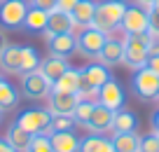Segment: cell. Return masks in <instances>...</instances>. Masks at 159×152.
Wrapping results in <instances>:
<instances>
[{"instance_id":"6da1fadb","label":"cell","mask_w":159,"mask_h":152,"mask_svg":"<svg viewBox=\"0 0 159 152\" xmlns=\"http://www.w3.org/2000/svg\"><path fill=\"white\" fill-rule=\"evenodd\" d=\"M124 12H126L124 0H103V2L96 5V14H94L91 26L105 35H112L119 28V24H122Z\"/></svg>"},{"instance_id":"7a4b0ae2","label":"cell","mask_w":159,"mask_h":152,"mask_svg":"<svg viewBox=\"0 0 159 152\" xmlns=\"http://www.w3.org/2000/svg\"><path fill=\"white\" fill-rule=\"evenodd\" d=\"M154 40L145 35H124V59L122 63L131 70H140L148 66V54Z\"/></svg>"},{"instance_id":"3957f363","label":"cell","mask_w":159,"mask_h":152,"mask_svg":"<svg viewBox=\"0 0 159 152\" xmlns=\"http://www.w3.org/2000/svg\"><path fill=\"white\" fill-rule=\"evenodd\" d=\"M110 77H112V75H110V70L105 68L103 63H89V66H84V68H80V89H77V96L94 101L96 94H98V89L103 87Z\"/></svg>"},{"instance_id":"277c9868","label":"cell","mask_w":159,"mask_h":152,"mask_svg":"<svg viewBox=\"0 0 159 152\" xmlns=\"http://www.w3.org/2000/svg\"><path fill=\"white\" fill-rule=\"evenodd\" d=\"M28 7H30L28 0H0V26H2V30L24 28Z\"/></svg>"},{"instance_id":"5b68a950","label":"cell","mask_w":159,"mask_h":152,"mask_svg":"<svg viewBox=\"0 0 159 152\" xmlns=\"http://www.w3.org/2000/svg\"><path fill=\"white\" fill-rule=\"evenodd\" d=\"M131 89L140 101H157L159 98V75L150 70L148 66L140 70H134L131 77Z\"/></svg>"},{"instance_id":"8992f818","label":"cell","mask_w":159,"mask_h":152,"mask_svg":"<svg viewBox=\"0 0 159 152\" xmlns=\"http://www.w3.org/2000/svg\"><path fill=\"white\" fill-rule=\"evenodd\" d=\"M16 127H21L24 131H28L30 136H38V133H49L52 127V113L47 108H30L19 113L16 117Z\"/></svg>"},{"instance_id":"52a82bcc","label":"cell","mask_w":159,"mask_h":152,"mask_svg":"<svg viewBox=\"0 0 159 152\" xmlns=\"http://www.w3.org/2000/svg\"><path fill=\"white\" fill-rule=\"evenodd\" d=\"M108 38H110V35L96 30L94 26H89V28H80V33L75 35V52L82 54V56H87V59H96Z\"/></svg>"},{"instance_id":"ba28073f","label":"cell","mask_w":159,"mask_h":152,"mask_svg":"<svg viewBox=\"0 0 159 152\" xmlns=\"http://www.w3.org/2000/svg\"><path fill=\"white\" fill-rule=\"evenodd\" d=\"M119 30L124 35H145L150 30V14L140 5H126V12L122 16Z\"/></svg>"},{"instance_id":"9c48e42d","label":"cell","mask_w":159,"mask_h":152,"mask_svg":"<svg viewBox=\"0 0 159 152\" xmlns=\"http://www.w3.org/2000/svg\"><path fill=\"white\" fill-rule=\"evenodd\" d=\"M21 94L30 101H45L52 94V82L40 70H33L28 75H21Z\"/></svg>"},{"instance_id":"30bf717a","label":"cell","mask_w":159,"mask_h":152,"mask_svg":"<svg viewBox=\"0 0 159 152\" xmlns=\"http://www.w3.org/2000/svg\"><path fill=\"white\" fill-rule=\"evenodd\" d=\"M124 101H126L124 89H122V84H119L115 77H110L108 82L98 89V94H96V103L105 105V108L112 110V113H117V110L124 108Z\"/></svg>"},{"instance_id":"8fae6325","label":"cell","mask_w":159,"mask_h":152,"mask_svg":"<svg viewBox=\"0 0 159 152\" xmlns=\"http://www.w3.org/2000/svg\"><path fill=\"white\" fill-rule=\"evenodd\" d=\"M98 63H103L105 68H112V66H119L122 63V59H124V40H117L110 35L108 40H105L103 49L98 52Z\"/></svg>"},{"instance_id":"7c38bea8","label":"cell","mask_w":159,"mask_h":152,"mask_svg":"<svg viewBox=\"0 0 159 152\" xmlns=\"http://www.w3.org/2000/svg\"><path fill=\"white\" fill-rule=\"evenodd\" d=\"M112 117H115L112 110H108L105 105L96 103L94 105V113H91V117H89V122H87L84 129H87V131H91V133L112 131Z\"/></svg>"},{"instance_id":"4fadbf2b","label":"cell","mask_w":159,"mask_h":152,"mask_svg":"<svg viewBox=\"0 0 159 152\" xmlns=\"http://www.w3.org/2000/svg\"><path fill=\"white\" fill-rule=\"evenodd\" d=\"M59 33H75V21L70 14L66 12H59V10H52L49 12V24L45 28V40H49L52 35H59Z\"/></svg>"},{"instance_id":"5bb4252c","label":"cell","mask_w":159,"mask_h":152,"mask_svg":"<svg viewBox=\"0 0 159 152\" xmlns=\"http://www.w3.org/2000/svg\"><path fill=\"white\" fill-rule=\"evenodd\" d=\"M49 113L52 115H70L73 117V110H75V105H77V101H80V96L77 94H63V91H52L49 94Z\"/></svg>"},{"instance_id":"9a60e30c","label":"cell","mask_w":159,"mask_h":152,"mask_svg":"<svg viewBox=\"0 0 159 152\" xmlns=\"http://www.w3.org/2000/svg\"><path fill=\"white\" fill-rule=\"evenodd\" d=\"M68 68H70L68 59H63V56H52V54H49L47 59L40 61V68H38V70L45 75V77L49 80L52 84H54V82H56V80H59Z\"/></svg>"},{"instance_id":"2e32d148","label":"cell","mask_w":159,"mask_h":152,"mask_svg":"<svg viewBox=\"0 0 159 152\" xmlns=\"http://www.w3.org/2000/svg\"><path fill=\"white\" fill-rule=\"evenodd\" d=\"M47 47H49L52 56H63V59H68V56L75 52V33L52 35V38L47 40Z\"/></svg>"},{"instance_id":"e0dca14e","label":"cell","mask_w":159,"mask_h":152,"mask_svg":"<svg viewBox=\"0 0 159 152\" xmlns=\"http://www.w3.org/2000/svg\"><path fill=\"white\" fill-rule=\"evenodd\" d=\"M21 68V47L19 44H7L0 52V70L7 75H19Z\"/></svg>"},{"instance_id":"ac0fdd59","label":"cell","mask_w":159,"mask_h":152,"mask_svg":"<svg viewBox=\"0 0 159 152\" xmlns=\"http://www.w3.org/2000/svg\"><path fill=\"white\" fill-rule=\"evenodd\" d=\"M77 152H115L112 140L105 138L103 133H89V136L80 138Z\"/></svg>"},{"instance_id":"d6986e66","label":"cell","mask_w":159,"mask_h":152,"mask_svg":"<svg viewBox=\"0 0 159 152\" xmlns=\"http://www.w3.org/2000/svg\"><path fill=\"white\" fill-rule=\"evenodd\" d=\"M96 5L98 2H94V0H80L77 7L70 12V16L75 21V28H89L91 21H94V14H96Z\"/></svg>"},{"instance_id":"ffe728a7","label":"cell","mask_w":159,"mask_h":152,"mask_svg":"<svg viewBox=\"0 0 159 152\" xmlns=\"http://www.w3.org/2000/svg\"><path fill=\"white\" fill-rule=\"evenodd\" d=\"M49 140L54 152H77L80 145V136H75L73 131H52Z\"/></svg>"},{"instance_id":"44dd1931","label":"cell","mask_w":159,"mask_h":152,"mask_svg":"<svg viewBox=\"0 0 159 152\" xmlns=\"http://www.w3.org/2000/svg\"><path fill=\"white\" fill-rule=\"evenodd\" d=\"M30 140H33V136H30L28 131H24V129L16 127V124H10V129H7V133H5V143L10 147H14L16 152H26L30 147Z\"/></svg>"},{"instance_id":"7402d4cb","label":"cell","mask_w":159,"mask_h":152,"mask_svg":"<svg viewBox=\"0 0 159 152\" xmlns=\"http://www.w3.org/2000/svg\"><path fill=\"white\" fill-rule=\"evenodd\" d=\"M47 24H49V12L38 10V7H28V14L24 19V28L28 33H45Z\"/></svg>"},{"instance_id":"603a6c76","label":"cell","mask_w":159,"mask_h":152,"mask_svg":"<svg viewBox=\"0 0 159 152\" xmlns=\"http://www.w3.org/2000/svg\"><path fill=\"white\" fill-rule=\"evenodd\" d=\"M112 147L115 152H140V136L136 131L126 133H112Z\"/></svg>"},{"instance_id":"cb8c5ba5","label":"cell","mask_w":159,"mask_h":152,"mask_svg":"<svg viewBox=\"0 0 159 152\" xmlns=\"http://www.w3.org/2000/svg\"><path fill=\"white\" fill-rule=\"evenodd\" d=\"M126 131H138V117L131 110L122 108L112 117V133H126Z\"/></svg>"},{"instance_id":"d4e9b609","label":"cell","mask_w":159,"mask_h":152,"mask_svg":"<svg viewBox=\"0 0 159 152\" xmlns=\"http://www.w3.org/2000/svg\"><path fill=\"white\" fill-rule=\"evenodd\" d=\"M77 89H80V68H68L52 84V91H63V94H77Z\"/></svg>"},{"instance_id":"484cf974","label":"cell","mask_w":159,"mask_h":152,"mask_svg":"<svg viewBox=\"0 0 159 152\" xmlns=\"http://www.w3.org/2000/svg\"><path fill=\"white\" fill-rule=\"evenodd\" d=\"M16 105H19V89L7 80H2L0 82V110L7 113V110H14Z\"/></svg>"},{"instance_id":"4316f807","label":"cell","mask_w":159,"mask_h":152,"mask_svg":"<svg viewBox=\"0 0 159 152\" xmlns=\"http://www.w3.org/2000/svg\"><path fill=\"white\" fill-rule=\"evenodd\" d=\"M40 52L35 47H30V44H26V47H21V68H19V75H28L33 73V70L40 68Z\"/></svg>"},{"instance_id":"83f0119b","label":"cell","mask_w":159,"mask_h":152,"mask_svg":"<svg viewBox=\"0 0 159 152\" xmlns=\"http://www.w3.org/2000/svg\"><path fill=\"white\" fill-rule=\"evenodd\" d=\"M94 105H96V101H89V98H80L77 105H75V110H73L75 124H80V127H87V122H89L91 113H94Z\"/></svg>"},{"instance_id":"f1b7e54d","label":"cell","mask_w":159,"mask_h":152,"mask_svg":"<svg viewBox=\"0 0 159 152\" xmlns=\"http://www.w3.org/2000/svg\"><path fill=\"white\" fill-rule=\"evenodd\" d=\"M26 152H54L52 140H49V133H38V136H33L30 147Z\"/></svg>"},{"instance_id":"f546056e","label":"cell","mask_w":159,"mask_h":152,"mask_svg":"<svg viewBox=\"0 0 159 152\" xmlns=\"http://www.w3.org/2000/svg\"><path fill=\"white\" fill-rule=\"evenodd\" d=\"M73 127H75V119L70 115H52L49 133L52 131H73Z\"/></svg>"},{"instance_id":"4dcf8cb0","label":"cell","mask_w":159,"mask_h":152,"mask_svg":"<svg viewBox=\"0 0 159 152\" xmlns=\"http://www.w3.org/2000/svg\"><path fill=\"white\" fill-rule=\"evenodd\" d=\"M140 152H159V133L152 131L148 136H140Z\"/></svg>"},{"instance_id":"1f68e13d","label":"cell","mask_w":159,"mask_h":152,"mask_svg":"<svg viewBox=\"0 0 159 152\" xmlns=\"http://www.w3.org/2000/svg\"><path fill=\"white\" fill-rule=\"evenodd\" d=\"M148 68L154 70L159 75V42H152L150 47V54H148Z\"/></svg>"},{"instance_id":"d6a6232c","label":"cell","mask_w":159,"mask_h":152,"mask_svg":"<svg viewBox=\"0 0 159 152\" xmlns=\"http://www.w3.org/2000/svg\"><path fill=\"white\" fill-rule=\"evenodd\" d=\"M30 7H38V10H45V12H52L56 10V0H28Z\"/></svg>"},{"instance_id":"836d02e7","label":"cell","mask_w":159,"mask_h":152,"mask_svg":"<svg viewBox=\"0 0 159 152\" xmlns=\"http://www.w3.org/2000/svg\"><path fill=\"white\" fill-rule=\"evenodd\" d=\"M80 0H56V10L59 12H66V14H70V12L77 7Z\"/></svg>"},{"instance_id":"e575fe53","label":"cell","mask_w":159,"mask_h":152,"mask_svg":"<svg viewBox=\"0 0 159 152\" xmlns=\"http://www.w3.org/2000/svg\"><path fill=\"white\" fill-rule=\"evenodd\" d=\"M152 129L159 133V108L154 110V115H152Z\"/></svg>"},{"instance_id":"d590c367","label":"cell","mask_w":159,"mask_h":152,"mask_svg":"<svg viewBox=\"0 0 159 152\" xmlns=\"http://www.w3.org/2000/svg\"><path fill=\"white\" fill-rule=\"evenodd\" d=\"M7 44H10V42H7V35H5V30L0 28V52H2V49H5Z\"/></svg>"},{"instance_id":"8d00e7d4","label":"cell","mask_w":159,"mask_h":152,"mask_svg":"<svg viewBox=\"0 0 159 152\" xmlns=\"http://www.w3.org/2000/svg\"><path fill=\"white\" fill-rule=\"evenodd\" d=\"M0 152H16V150L7 145V143H5V138H0Z\"/></svg>"},{"instance_id":"74e56055","label":"cell","mask_w":159,"mask_h":152,"mask_svg":"<svg viewBox=\"0 0 159 152\" xmlns=\"http://www.w3.org/2000/svg\"><path fill=\"white\" fill-rule=\"evenodd\" d=\"M154 0H136V5H140V7H145V10H148L150 5H152Z\"/></svg>"},{"instance_id":"f35d334b","label":"cell","mask_w":159,"mask_h":152,"mask_svg":"<svg viewBox=\"0 0 159 152\" xmlns=\"http://www.w3.org/2000/svg\"><path fill=\"white\" fill-rule=\"evenodd\" d=\"M0 122H2V110H0Z\"/></svg>"},{"instance_id":"ab89813d","label":"cell","mask_w":159,"mask_h":152,"mask_svg":"<svg viewBox=\"0 0 159 152\" xmlns=\"http://www.w3.org/2000/svg\"><path fill=\"white\" fill-rule=\"evenodd\" d=\"M2 80H5V77H2V75H0V82H2Z\"/></svg>"}]
</instances>
